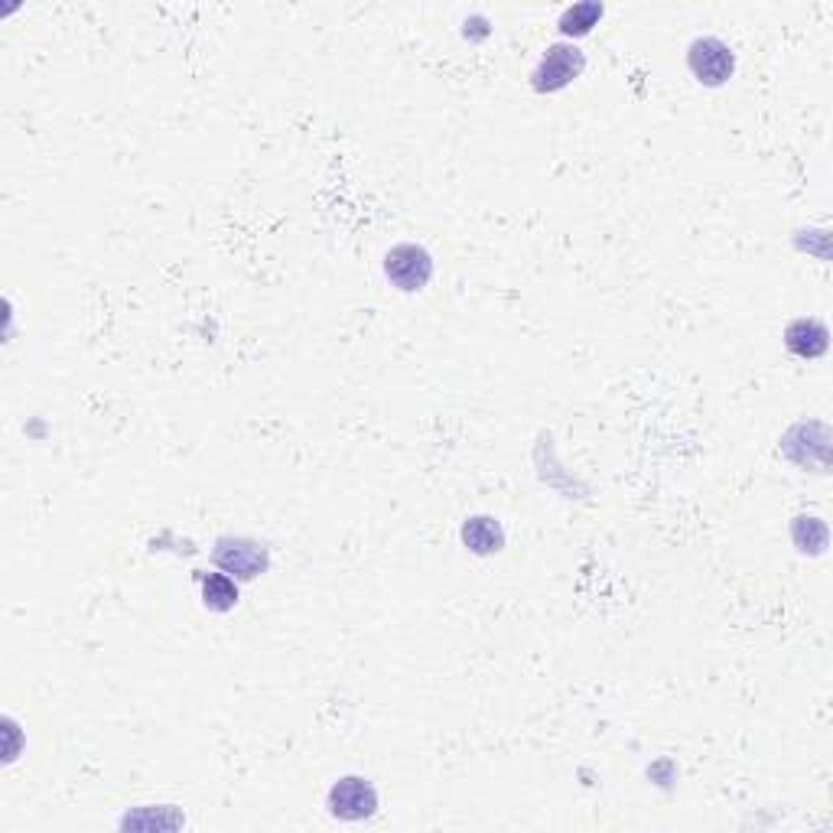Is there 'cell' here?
Segmentation results:
<instances>
[{
	"mask_svg": "<svg viewBox=\"0 0 833 833\" xmlns=\"http://www.w3.org/2000/svg\"><path fill=\"white\" fill-rule=\"evenodd\" d=\"M385 274L398 290H420L433 278V261L416 245H398L385 258Z\"/></svg>",
	"mask_w": 833,
	"mask_h": 833,
	"instance_id": "1",
	"label": "cell"
},
{
	"mask_svg": "<svg viewBox=\"0 0 833 833\" xmlns=\"http://www.w3.org/2000/svg\"><path fill=\"white\" fill-rule=\"evenodd\" d=\"M378 808V794L365 778H343L333 791H329V811L343 821H361L371 818Z\"/></svg>",
	"mask_w": 833,
	"mask_h": 833,
	"instance_id": "2",
	"label": "cell"
},
{
	"mask_svg": "<svg viewBox=\"0 0 833 833\" xmlns=\"http://www.w3.org/2000/svg\"><path fill=\"white\" fill-rule=\"evenodd\" d=\"M691 72L706 85H723L733 75V53L726 43L706 36L691 46Z\"/></svg>",
	"mask_w": 833,
	"mask_h": 833,
	"instance_id": "3",
	"label": "cell"
},
{
	"mask_svg": "<svg viewBox=\"0 0 833 833\" xmlns=\"http://www.w3.org/2000/svg\"><path fill=\"white\" fill-rule=\"evenodd\" d=\"M215 560H218V566H225L228 573L245 576V580L258 576L268 566V556H264V551L258 544H251V541H231V538L218 541Z\"/></svg>",
	"mask_w": 833,
	"mask_h": 833,
	"instance_id": "4",
	"label": "cell"
},
{
	"mask_svg": "<svg viewBox=\"0 0 833 833\" xmlns=\"http://www.w3.org/2000/svg\"><path fill=\"white\" fill-rule=\"evenodd\" d=\"M583 69V56H580V50H566V46H554L548 56H544V63H541V69H538V88L541 91H556V88H563L570 78H576Z\"/></svg>",
	"mask_w": 833,
	"mask_h": 833,
	"instance_id": "5",
	"label": "cell"
},
{
	"mask_svg": "<svg viewBox=\"0 0 833 833\" xmlns=\"http://www.w3.org/2000/svg\"><path fill=\"white\" fill-rule=\"evenodd\" d=\"M788 348L801 358H818L827 351V329L814 320H798L788 326Z\"/></svg>",
	"mask_w": 833,
	"mask_h": 833,
	"instance_id": "6",
	"label": "cell"
},
{
	"mask_svg": "<svg viewBox=\"0 0 833 833\" xmlns=\"http://www.w3.org/2000/svg\"><path fill=\"white\" fill-rule=\"evenodd\" d=\"M463 538H466V544H469L476 554H491V551H498V548L505 544V534H501V528H498L491 518H473V521L463 528Z\"/></svg>",
	"mask_w": 833,
	"mask_h": 833,
	"instance_id": "7",
	"label": "cell"
},
{
	"mask_svg": "<svg viewBox=\"0 0 833 833\" xmlns=\"http://www.w3.org/2000/svg\"><path fill=\"white\" fill-rule=\"evenodd\" d=\"M203 596H206L208 609L225 613L238 603V586L225 576V573H208L203 580Z\"/></svg>",
	"mask_w": 833,
	"mask_h": 833,
	"instance_id": "8",
	"label": "cell"
},
{
	"mask_svg": "<svg viewBox=\"0 0 833 833\" xmlns=\"http://www.w3.org/2000/svg\"><path fill=\"white\" fill-rule=\"evenodd\" d=\"M596 17H603V7H596V3H583V7H573L566 17H563V33H586L589 26H593V20Z\"/></svg>",
	"mask_w": 833,
	"mask_h": 833,
	"instance_id": "9",
	"label": "cell"
}]
</instances>
